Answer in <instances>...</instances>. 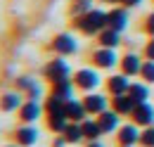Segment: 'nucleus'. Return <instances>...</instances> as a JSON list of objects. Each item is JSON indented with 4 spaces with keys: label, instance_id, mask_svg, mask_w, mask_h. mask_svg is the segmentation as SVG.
<instances>
[{
    "label": "nucleus",
    "instance_id": "nucleus-1",
    "mask_svg": "<svg viewBox=\"0 0 154 147\" xmlns=\"http://www.w3.org/2000/svg\"><path fill=\"white\" fill-rule=\"evenodd\" d=\"M76 26L83 33H97V31H104L107 26V12H100V10H90L85 14H81L76 19Z\"/></svg>",
    "mask_w": 154,
    "mask_h": 147
},
{
    "label": "nucleus",
    "instance_id": "nucleus-2",
    "mask_svg": "<svg viewBox=\"0 0 154 147\" xmlns=\"http://www.w3.org/2000/svg\"><path fill=\"white\" fill-rule=\"evenodd\" d=\"M45 76H48V81H52V83L64 81V78H69V64H66L64 59H52V62L45 67Z\"/></svg>",
    "mask_w": 154,
    "mask_h": 147
},
{
    "label": "nucleus",
    "instance_id": "nucleus-3",
    "mask_svg": "<svg viewBox=\"0 0 154 147\" xmlns=\"http://www.w3.org/2000/svg\"><path fill=\"white\" fill-rule=\"evenodd\" d=\"M133 116V121L137 124V126H152L154 124V107L152 105H147V102H142V105H137L135 107V111L131 114Z\"/></svg>",
    "mask_w": 154,
    "mask_h": 147
},
{
    "label": "nucleus",
    "instance_id": "nucleus-4",
    "mask_svg": "<svg viewBox=\"0 0 154 147\" xmlns=\"http://www.w3.org/2000/svg\"><path fill=\"white\" fill-rule=\"evenodd\" d=\"M126 24H128V14H126V10H121V7H116L112 12H107V29H114V31H123L126 29Z\"/></svg>",
    "mask_w": 154,
    "mask_h": 147
},
{
    "label": "nucleus",
    "instance_id": "nucleus-5",
    "mask_svg": "<svg viewBox=\"0 0 154 147\" xmlns=\"http://www.w3.org/2000/svg\"><path fill=\"white\" fill-rule=\"evenodd\" d=\"M76 86L78 88H83V90H93L100 86V76H97L93 69H81L76 74Z\"/></svg>",
    "mask_w": 154,
    "mask_h": 147
},
{
    "label": "nucleus",
    "instance_id": "nucleus-6",
    "mask_svg": "<svg viewBox=\"0 0 154 147\" xmlns=\"http://www.w3.org/2000/svg\"><path fill=\"white\" fill-rule=\"evenodd\" d=\"M64 114H66V119H69V121L83 124V119H85V107H83V102L66 100V102H64Z\"/></svg>",
    "mask_w": 154,
    "mask_h": 147
},
{
    "label": "nucleus",
    "instance_id": "nucleus-7",
    "mask_svg": "<svg viewBox=\"0 0 154 147\" xmlns=\"http://www.w3.org/2000/svg\"><path fill=\"white\" fill-rule=\"evenodd\" d=\"M83 107H85L88 114H102V111L107 109V100H104V95L90 92V95L83 100Z\"/></svg>",
    "mask_w": 154,
    "mask_h": 147
},
{
    "label": "nucleus",
    "instance_id": "nucleus-8",
    "mask_svg": "<svg viewBox=\"0 0 154 147\" xmlns=\"http://www.w3.org/2000/svg\"><path fill=\"white\" fill-rule=\"evenodd\" d=\"M52 48L57 50L59 55H74L76 52V40L69 36V33H62L52 40Z\"/></svg>",
    "mask_w": 154,
    "mask_h": 147
},
{
    "label": "nucleus",
    "instance_id": "nucleus-9",
    "mask_svg": "<svg viewBox=\"0 0 154 147\" xmlns=\"http://www.w3.org/2000/svg\"><path fill=\"white\" fill-rule=\"evenodd\" d=\"M93 59H95V64L100 67V69H112L116 64V55L112 48H102V50H97L95 55H93Z\"/></svg>",
    "mask_w": 154,
    "mask_h": 147
},
{
    "label": "nucleus",
    "instance_id": "nucleus-10",
    "mask_svg": "<svg viewBox=\"0 0 154 147\" xmlns=\"http://www.w3.org/2000/svg\"><path fill=\"white\" fill-rule=\"evenodd\" d=\"M135 107H137V105H135V100L128 95V92H126V95H116V97H114V111H116V114H123V116H126V114H133Z\"/></svg>",
    "mask_w": 154,
    "mask_h": 147
},
{
    "label": "nucleus",
    "instance_id": "nucleus-11",
    "mask_svg": "<svg viewBox=\"0 0 154 147\" xmlns=\"http://www.w3.org/2000/svg\"><path fill=\"white\" fill-rule=\"evenodd\" d=\"M40 116V107L36 100H29V102H24L19 109V119L24 121V124H31V121H36Z\"/></svg>",
    "mask_w": 154,
    "mask_h": 147
},
{
    "label": "nucleus",
    "instance_id": "nucleus-12",
    "mask_svg": "<svg viewBox=\"0 0 154 147\" xmlns=\"http://www.w3.org/2000/svg\"><path fill=\"white\" fill-rule=\"evenodd\" d=\"M107 88L112 95H126L128 88H131V83H128V78L121 74V76H112L109 81H107Z\"/></svg>",
    "mask_w": 154,
    "mask_h": 147
},
{
    "label": "nucleus",
    "instance_id": "nucleus-13",
    "mask_svg": "<svg viewBox=\"0 0 154 147\" xmlns=\"http://www.w3.org/2000/svg\"><path fill=\"white\" fill-rule=\"evenodd\" d=\"M71 92H74L71 81L64 78V81H57V83H55V88H52V97H57V100H62V102H66V100H71Z\"/></svg>",
    "mask_w": 154,
    "mask_h": 147
},
{
    "label": "nucleus",
    "instance_id": "nucleus-14",
    "mask_svg": "<svg viewBox=\"0 0 154 147\" xmlns=\"http://www.w3.org/2000/svg\"><path fill=\"white\" fill-rule=\"evenodd\" d=\"M97 124H100L102 133H109V130H114L116 126H119V114H116V111H107V109H104L102 114H100Z\"/></svg>",
    "mask_w": 154,
    "mask_h": 147
},
{
    "label": "nucleus",
    "instance_id": "nucleus-15",
    "mask_svg": "<svg viewBox=\"0 0 154 147\" xmlns=\"http://www.w3.org/2000/svg\"><path fill=\"white\" fill-rule=\"evenodd\" d=\"M119 140H121V145L133 147L135 142H140V133H137L135 126H123V128L119 130Z\"/></svg>",
    "mask_w": 154,
    "mask_h": 147
},
{
    "label": "nucleus",
    "instance_id": "nucleus-16",
    "mask_svg": "<svg viewBox=\"0 0 154 147\" xmlns=\"http://www.w3.org/2000/svg\"><path fill=\"white\" fill-rule=\"evenodd\" d=\"M121 67H123V74L126 76H133V74H140V69H142V62H140V57L137 55H126L123 59H121Z\"/></svg>",
    "mask_w": 154,
    "mask_h": 147
},
{
    "label": "nucleus",
    "instance_id": "nucleus-17",
    "mask_svg": "<svg viewBox=\"0 0 154 147\" xmlns=\"http://www.w3.org/2000/svg\"><path fill=\"white\" fill-rule=\"evenodd\" d=\"M36 140H38V130L36 128H31V126H21L19 130H17V142H19V145H33V142H36Z\"/></svg>",
    "mask_w": 154,
    "mask_h": 147
},
{
    "label": "nucleus",
    "instance_id": "nucleus-18",
    "mask_svg": "<svg viewBox=\"0 0 154 147\" xmlns=\"http://www.w3.org/2000/svg\"><path fill=\"white\" fill-rule=\"evenodd\" d=\"M128 95L135 100V105H142V102H147V97H149V88H147L145 83H131Z\"/></svg>",
    "mask_w": 154,
    "mask_h": 147
},
{
    "label": "nucleus",
    "instance_id": "nucleus-19",
    "mask_svg": "<svg viewBox=\"0 0 154 147\" xmlns=\"http://www.w3.org/2000/svg\"><path fill=\"white\" fill-rule=\"evenodd\" d=\"M62 135L66 138V142H74V145H76V142H81V140L85 138V135H83V128H81V124H76V121H74V124H69V126L64 128V133H62Z\"/></svg>",
    "mask_w": 154,
    "mask_h": 147
},
{
    "label": "nucleus",
    "instance_id": "nucleus-20",
    "mask_svg": "<svg viewBox=\"0 0 154 147\" xmlns=\"http://www.w3.org/2000/svg\"><path fill=\"white\" fill-rule=\"evenodd\" d=\"M0 107H2V111L21 109V97L17 95V92H7V95H2V100H0Z\"/></svg>",
    "mask_w": 154,
    "mask_h": 147
},
{
    "label": "nucleus",
    "instance_id": "nucleus-21",
    "mask_svg": "<svg viewBox=\"0 0 154 147\" xmlns=\"http://www.w3.org/2000/svg\"><path fill=\"white\" fill-rule=\"evenodd\" d=\"M19 88H21V90H29V97H31V100L40 97V86L33 81V78H26V76L19 78Z\"/></svg>",
    "mask_w": 154,
    "mask_h": 147
},
{
    "label": "nucleus",
    "instance_id": "nucleus-22",
    "mask_svg": "<svg viewBox=\"0 0 154 147\" xmlns=\"http://www.w3.org/2000/svg\"><path fill=\"white\" fill-rule=\"evenodd\" d=\"M81 128H83V135H85L88 140H97V138L102 135V128H100L97 121H83Z\"/></svg>",
    "mask_w": 154,
    "mask_h": 147
},
{
    "label": "nucleus",
    "instance_id": "nucleus-23",
    "mask_svg": "<svg viewBox=\"0 0 154 147\" xmlns=\"http://www.w3.org/2000/svg\"><path fill=\"white\" fill-rule=\"evenodd\" d=\"M100 43H102V48H116L119 45V31H114V29L102 31L100 33Z\"/></svg>",
    "mask_w": 154,
    "mask_h": 147
},
{
    "label": "nucleus",
    "instance_id": "nucleus-24",
    "mask_svg": "<svg viewBox=\"0 0 154 147\" xmlns=\"http://www.w3.org/2000/svg\"><path fill=\"white\" fill-rule=\"evenodd\" d=\"M45 109H48L50 116H59V114H64V102L57 100V97H50L48 105H45ZM64 116H66V114H64Z\"/></svg>",
    "mask_w": 154,
    "mask_h": 147
},
{
    "label": "nucleus",
    "instance_id": "nucleus-25",
    "mask_svg": "<svg viewBox=\"0 0 154 147\" xmlns=\"http://www.w3.org/2000/svg\"><path fill=\"white\" fill-rule=\"evenodd\" d=\"M69 124H66V116L64 114H59V116H50V128L55 130V133H64Z\"/></svg>",
    "mask_w": 154,
    "mask_h": 147
},
{
    "label": "nucleus",
    "instance_id": "nucleus-26",
    "mask_svg": "<svg viewBox=\"0 0 154 147\" xmlns=\"http://www.w3.org/2000/svg\"><path fill=\"white\" fill-rule=\"evenodd\" d=\"M90 10H93V2H90V0H76V2H74V14H76V17L90 12Z\"/></svg>",
    "mask_w": 154,
    "mask_h": 147
},
{
    "label": "nucleus",
    "instance_id": "nucleus-27",
    "mask_svg": "<svg viewBox=\"0 0 154 147\" xmlns=\"http://www.w3.org/2000/svg\"><path fill=\"white\" fill-rule=\"evenodd\" d=\"M140 74H142V78H145V81H149V83H154V62H152V59H147V62L142 64V69H140Z\"/></svg>",
    "mask_w": 154,
    "mask_h": 147
},
{
    "label": "nucleus",
    "instance_id": "nucleus-28",
    "mask_svg": "<svg viewBox=\"0 0 154 147\" xmlns=\"http://www.w3.org/2000/svg\"><path fill=\"white\" fill-rule=\"evenodd\" d=\"M140 142L145 147H154V128L147 126V128L142 130V133H140Z\"/></svg>",
    "mask_w": 154,
    "mask_h": 147
},
{
    "label": "nucleus",
    "instance_id": "nucleus-29",
    "mask_svg": "<svg viewBox=\"0 0 154 147\" xmlns=\"http://www.w3.org/2000/svg\"><path fill=\"white\" fill-rule=\"evenodd\" d=\"M145 55H147V59H152V62H154V40H149V43H147Z\"/></svg>",
    "mask_w": 154,
    "mask_h": 147
},
{
    "label": "nucleus",
    "instance_id": "nucleus-30",
    "mask_svg": "<svg viewBox=\"0 0 154 147\" xmlns=\"http://www.w3.org/2000/svg\"><path fill=\"white\" fill-rule=\"evenodd\" d=\"M145 26H147V33H149V36H154V14H149V17H147V24H145Z\"/></svg>",
    "mask_w": 154,
    "mask_h": 147
},
{
    "label": "nucleus",
    "instance_id": "nucleus-31",
    "mask_svg": "<svg viewBox=\"0 0 154 147\" xmlns=\"http://www.w3.org/2000/svg\"><path fill=\"white\" fill-rule=\"evenodd\" d=\"M88 147H104V145H100L97 140H93V142H90V145H88Z\"/></svg>",
    "mask_w": 154,
    "mask_h": 147
},
{
    "label": "nucleus",
    "instance_id": "nucleus-32",
    "mask_svg": "<svg viewBox=\"0 0 154 147\" xmlns=\"http://www.w3.org/2000/svg\"><path fill=\"white\" fill-rule=\"evenodd\" d=\"M123 2H126V5H137L140 0H123Z\"/></svg>",
    "mask_w": 154,
    "mask_h": 147
},
{
    "label": "nucleus",
    "instance_id": "nucleus-33",
    "mask_svg": "<svg viewBox=\"0 0 154 147\" xmlns=\"http://www.w3.org/2000/svg\"><path fill=\"white\" fill-rule=\"evenodd\" d=\"M121 147H126V145H121Z\"/></svg>",
    "mask_w": 154,
    "mask_h": 147
},
{
    "label": "nucleus",
    "instance_id": "nucleus-34",
    "mask_svg": "<svg viewBox=\"0 0 154 147\" xmlns=\"http://www.w3.org/2000/svg\"><path fill=\"white\" fill-rule=\"evenodd\" d=\"M112 2H114V0H112Z\"/></svg>",
    "mask_w": 154,
    "mask_h": 147
}]
</instances>
